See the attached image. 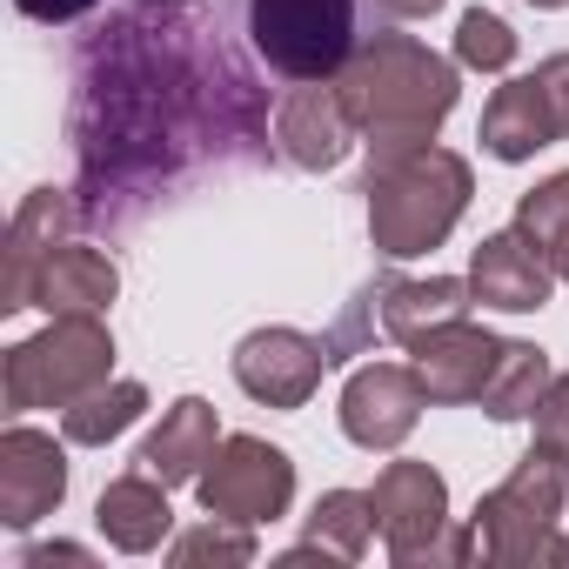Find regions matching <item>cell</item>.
<instances>
[{"mask_svg":"<svg viewBox=\"0 0 569 569\" xmlns=\"http://www.w3.org/2000/svg\"><path fill=\"white\" fill-rule=\"evenodd\" d=\"M336 88H342V108H349L356 134L369 141V168L396 161L409 148H429L442 134V121L456 114V101H462L456 61H442L416 34H369V41H356V54L342 61Z\"/></svg>","mask_w":569,"mask_h":569,"instance_id":"1","label":"cell"},{"mask_svg":"<svg viewBox=\"0 0 569 569\" xmlns=\"http://www.w3.org/2000/svg\"><path fill=\"white\" fill-rule=\"evenodd\" d=\"M369 241L382 261H416L429 248H442L476 194V168L456 148H409L396 161H376L369 181Z\"/></svg>","mask_w":569,"mask_h":569,"instance_id":"2","label":"cell"},{"mask_svg":"<svg viewBox=\"0 0 569 569\" xmlns=\"http://www.w3.org/2000/svg\"><path fill=\"white\" fill-rule=\"evenodd\" d=\"M562 496H569V456L549 442H529L522 462L476 502V542L496 569H556L562 562Z\"/></svg>","mask_w":569,"mask_h":569,"instance_id":"3","label":"cell"},{"mask_svg":"<svg viewBox=\"0 0 569 569\" xmlns=\"http://www.w3.org/2000/svg\"><path fill=\"white\" fill-rule=\"evenodd\" d=\"M101 382H114V336H108L101 316H48L41 336L14 342L8 362H0V396H8V416L74 409Z\"/></svg>","mask_w":569,"mask_h":569,"instance_id":"4","label":"cell"},{"mask_svg":"<svg viewBox=\"0 0 569 569\" xmlns=\"http://www.w3.org/2000/svg\"><path fill=\"white\" fill-rule=\"evenodd\" d=\"M369 502H376V536H382L389 562H402V569H422V562H476V556H482L476 522L456 529V516H449V482H442L429 462H416V456L389 462V469L376 476Z\"/></svg>","mask_w":569,"mask_h":569,"instance_id":"5","label":"cell"},{"mask_svg":"<svg viewBox=\"0 0 569 569\" xmlns=\"http://www.w3.org/2000/svg\"><path fill=\"white\" fill-rule=\"evenodd\" d=\"M248 41L289 81H336L356 54V0H248Z\"/></svg>","mask_w":569,"mask_h":569,"instance_id":"6","label":"cell"},{"mask_svg":"<svg viewBox=\"0 0 569 569\" xmlns=\"http://www.w3.org/2000/svg\"><path fill=\"white\" fill-rule=\"evenodd\" d=\"M194 496H201L208 516L261 529V522H281L296 509V462L268 436H221V449L194 476Z\"/></svg>","mask_w":569,"mask_h":569,"instance_id":"7","label":"cell"},{"mask_svg":"<svg viewBox=\"0 0 569 569\" xmlns=\"http://www.w3.org/2000/svg\"><path fill=\"white\" fill-rule=\"evenodd\" d=\"M228 369H234V382H241L248 402H261V409H302L336 362H329V342H316V336H302L289 322H268V329H248L234 342Z\"/></svg>","mask_w":569,"mask_h":569,"instance_id":"8","label":"cell"},{"mask_svg":"<svg viewBox=\"0 0 569 569\" xmlns=\"http://www.w3.org/2000/svg\"><path fill=\"white\" fill-rule=\"evenodd\" d=\"M422 409H429V389H422L416 362H362L342 382V409L336 416H342V436L356 449L389 456V449H402L416 436Z\"/></svg>","mask_w":569,"mask_h":569,"instance_id":"9","label":"cell"},{"mask_svg":"<svg viewBox=\"0 0 569 569\" xmlns=\"http://www.w3.org/2000/svg\"><path fill=\"white\" fill-rule=\"evenodd\" d=\"M356 141H362V134H356V121H349L336 81H296L289 94L274 101V154L289 161V168H302V174L342 168Z\"/></svg>","mask_w":569,"mask_h":569,"instance_id":"10","label":"cell"},{"mask_svg":"<svg viewBox=\"0 0 569 569\" xmlns=\"http://www.w3.org/2000/svg\"><path fill=\"white\" fill-rule=\"evenodd\" d=\"M68 496V449L48 429L8 422L0 436V522L8 529H34L41 516H54Z\"/></svg>","mask_w":569,"mask_h":569,"instance_id":"11","label":"cell"},{"mask_svg":"<svg viewBox=\"0 0 569 569\" xmlns=\"http://www.w3.org/2000/svg\"><path fill=\"white\" fill-rule=\"evenodd\" d=\"M74 221H81V201L61 194V188H34L14 208V221H8V268H0V316L34 309V274L74 234Z\"/></svg>","mask_w":569,"mask_h":569,"instance_id":"12","label":"cell"},{"mask_svg":"<svg viewBox=\"0 0 569 569\" xmlns=\"http://www.w3.org/2000/svg\"><path fill=\"white\" fill-rule=\"evenodd\" d=\"M549 289H556L549 261H542L516 228H502V234H482V241H476V254H469V296H476L482 309L536 316V309H549Z\"/></svg>","mask_w":569,"mask_h":569,"instance_id":"13","label":"cell"},{"mask_svg":"<svg viewBox=\"0 0 569 569\" xmlns=\"http://www.w3.org/2000/svg\"><path fill=\"white\" fill-rule=\"evenodd\" d=\"M496 356H502V336H489V329L469 322V316L449 322V329H436V336H422V342L409 349V362H416L429 402H442V409H456V402H482V382H489Z\"/></svg>","mask_w":569,"mask_h":569,"instance_id":"14","label":"cell"},{"mask_svg":"<svg viewBox=\"0 0 569 569\" xmlns=\"http://www.w3.org/2000/svg\"><path fill=\"white\" fill-rule=\"evenodd\" d=\"M114 296H121V268H114V254H101L88 241H61L48 254V268L34 274L41 316H108Z\"/></svg>","mask_w":569,"mask_h":569,"instance_id":"15","label":"cell"},{"mask_svg":"<svg viewBox=\"0 0 569 569\" xmlns=\"http://www.w3.org/2000/svg\"><path fill=\"white\" fill-rule=\"evenodd\" d=\"M214 449H221V416H214V402L181 396V402L161 416V429L134 449V469H148L154 482L181 489V482H194V476L208 469V456H214Z\"/></svg>","mask_w":569,"mask_h":569,"instance_id":"16","label":"cell"},{"mask_svg":"<svg viewBox=\"0 0 569 569\" xmlns=\"http://www.w3.org/2000/svg\"><path fill=\"white\" fill-rule=\"evenodd\" d=\"M94 529L108 536V549L121 556H154L174 536V509H168V482H154L148 469L114 476L94 502Z\"/></svg>","mask_w":569,"mask_h":569,"instance_id":"17","label":"cell"},{"mask_svg":"<svg viewBox=\"0 0 569 569\" xmlns=\"http://www.w3.org/2000/svg\"><path fill=\"white\" fill-rule=\"evenodd\" d=\"M376 302H382V336H389V342H402V349H416L422 336H436V329H449V322H462V316L476 309L469 274H416V281H382Z\"/></svg>","mask_w":569,"mask_h":569,"instance_id":"18","label":"cell"},{"mask_svg":"<svg viewBox=\"0 0 569 569\" xmlns=\"http://www.w3.org/2000/svg\"><path fill=\"white\" fill-rule=\"evenodd\" d=\"M476 141H482V154H489V161H509V168H516V161H536V154L556 141V121H549V101H542L536 74L502 81V88L489 94Z\"/></svg>","mask_w":569,"mask_h":569,"instance_id":"19","label":"cell"},{"mask_svg":"<svg viewBox=\"0 0 569 569\" xmlns=\"http://www.w3.org/2000/svg\"><path fill=\"white\" fill-rule=\"evenodd\" d=\"M369 536H376V502H369V489H329V496H316V509H309V522H302V542L281 556V562H362L369 556Z\"/></svg>","mask_w":569,"mask_h":569,"instance_id":"20","label":"cell"},{"mask_svg":"<svg viewBox=\"0 0 569 569\" xmlns=\"http://www.w3.org/2000/svg\"><path fill=\"white\" fill-rule=\"evenodd\" d=\"M549 376L556 369H549V356L536 342H502V356H496V369L482 382V409L496 422H529L536 402H542V389H549Z\"/></svg>","mask_w":569,"mask_h":569,"instance_id":"21","label":"cell"},{"mask_svg":"<svg viewBox=\"0 0 569 569\" xmlns=\"http://www.w3.org/2000/svg\"><path fill=\"white\" fill-rule=\"evenodd\" d=\"M516 234L549 261L556 281H569V168L542 174V181L516 201Z\"/></svg>","mask_w":569,"mask_h":569,"instance_id":"22","label":"cell"},{"mask_svg":"<svg viewBox=\"0 0 569 569\" xmlns=\"http://www.w3.org/2000/svg\"><path fill=\"white\" fill-rule=\"evenodd\" d=\"M148 416V389L141 382H101L94 396H81L74 409H61V436L74 449H108L114 436H128Z\"/></svg>","mask_w":569,"mask_h":569,"instance_id":"23","label":"cell"},{"mask_svg":"<svg viewBox=\"0 0 569 569\" xmlns=\"http://www.w3.org/2000/svg\"><path fill=\"white\" fill-rule=\"evenodd\" d=\"M168 562H174V569H201V562H214V569H248V562H254V529H248V522H228V516H208V522H194V529H181V536L168 542Z\"/></svg>","mask_w":569,"mask_h":569,"instance_id":"24","label":"cell"},{"mask_svg":"<svg viewBox=\"0 0 569 569\" xmlns=\"http://www.w3.org/2000/svg\"><path fill=\"white\" fill-rule=\"evenodd\" d=\"M509 61H516V28L502 14H489V8H469L456 21V68H469V74H509Z\"/></svg>","mask_w":569,"mask_h":569,"instance_id":"25","label":"cell"},{"mask_svg":"<svg viewBox=\"0 0 569 569\" xmlns=\"http://www.w3.org/2000/svg\"><path fill=\"white\" fill-rule=\"evenodd\" d=\"M536 442H549V449H562L569 456V376H549V389H542V402H536Z\"/></svg>","mask_w":569,"mask_h":569,"instance_id":"26","label":"cell"},{"mask_svg":"<svg viewBox=\"0 0 569 569\" xmlns=\"http://www.w3.org/2000/svg\"><path fill=\"white\" fill-rule=\"evenodd\" d=\"M536 88H542V101H549L556 141H569V54H549V61H536Z\"/></svg>","mask_w":569,"mask_h":569,"instance_id":"27","label":"cell"},{"mask_svg":"<svg viewBox=\"0 0 569 569\" xmlns=\"http://www.w3.org/2000/svg\"><path fill=\"white\" fill-rule=\"evenodd\" d=\"M14 8H21L28 21H41V28H68V21H81V14H94L101 0H14Z\"/></svg>","mask_w":569,"mask_h":569,"instance_id":"28","label":"cell"},{"mask_svg":"<svg viewBox=\"0 0 569 569\" xmlns=\"http://www.w3.org/2000/svg\"><path fill=\"white\" fill-rule=\"evenodd\" d=\"M48 562H94L81 542H34V549H21V569H48Z\"/></svg>","mask_w":569,"mask_h":569,"instance_id":"29","label":"cell"},{"mask_svg":"<svg viewBox=\"0 0 569 569\" xmlns=\"http://www.w3.org/2000/svg\"><path fill=\"white\" fill-rule=\"evenodd\" d=\"M376 8H382L389 21H429V14L442 8V0H376Z\"/></svg>","mask_w":569,"mask_h":569,"instance_id":"30","label":"cell"},{"mask_svg":"<svg viewBox=\"0 0 569 569\" xmlns=\"http://www.w3.org/2000/svg\"><path fill=\"white\" fill-rule=\"evenodd\" d=\"M529 8H536V14H556V8H569V0H529Z\"/></svg>","mask_w":569,"mask_h":569,"instance_id":"31","label":"cell"},{"mask_svg":"<svg viewBox=\"0 0 569 569\" xmlns=\"http://www.w3.org/2000/svg\"><path fill=\"white\" fill-rule=\"evenodd\" d=\"M562 562H569V536H562Z\"/></svg>","mask_w":569,"mask_h":569,"instance_id":"32","label":"cell"}]
</instances>
